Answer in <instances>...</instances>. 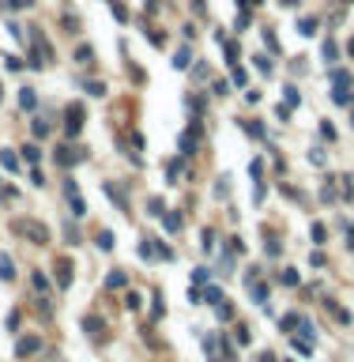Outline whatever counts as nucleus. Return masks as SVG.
<instances>
[{
	"instance_id": "7",
	"label": "nucleus",
	"mask_w": 354,
	"mask_h": 362,
	"mask_svg": "<svg viewBox=\"0 0 354 362\" xmlns=\"http://www.w3.org/2000/svg\"><path fill=\"white\" fill-rule=\"evenodd\" d=\"M38 347H42V343H38L34 336H27V340H19V343H15V351H19V355H34Z\"/></svg>"
},
{
	"instance_id": "21",
	"label": "nucleus",
	"mask_w": 354,
	"mask_h": 362,
	"mask_svg": "<svg viewBox=\"0 0 354 362\" xmlns=\"http://www.w3.org/2000/svg\"><path fill=\"white\" fill-rule=\"evenodd\" d=\"M283 283H286V287H294V283H298V272H294V268H286V272H283Z\"/></svg>"
},
{
	"instance_id": "26",
	"label": "nucleus",
	"mask_w": 354,
	"mask_h": 362,
	"mask_svg": "<svg viewBox=\"0 0 354 362\" xmlns=\"http://www.w3.org/2000/svg\"><path fill=\"white\" fill-rule=\"evenodd\" d=\"M192 279H196V283H207V279H211V272H207V268H196V275H192Z\"/></svg>"
},
{
	"instance_id": "10",
	"label": "nucleus",
	"mask_w": 354,
	"mask_h": 362,
	"mask_svg": "<svg viewBox=\"0 0 354 362\" xmlns=\"http://www.w3.org/2000/svg\"><path fill=\"white\" fill-rule=\"evenodd\" d=\"M324 238H328L324 223H313V242H317V246H324Z\"/></svg>"
},
{
	"instance_id": "3",
	"label": "nucleus",
	"mask_w": 354,
	"mask_h": 362,
	"mask_svg": "<svg viewBox=\"0 0 354 362\" xmlns=\"http://www.w3.org/2000/svg\"><path fill=\"white\" fill-rule=\"evenodd\" d=\"M64 192H68V208H72V215H75V219L87 215V204L79 200V192H75V181H64Z\"/></svg>"
},
{
	"instance_id": "12",
	"label": "nucleus",
	"mask_w": 354,
	"mask_h": 362,
	"mask_svg": "<svg viewBox=\"0 0 354 362\" xmlns=\"http://www.w3.org/2000/svg\"><path fill=\"white\" fill-rule=\"evenodd\" d=\"M253 298L256 302H268V287H264V283H253Z\"/></svg>"
},
{
	"instance_id": "2",
	"label": "nucleus",
	"mask_w": 354,
	"mask_h": 362,
	"mask_svg": "<svg viewBox=\"0 0 354 362\" xmlns=\"http://www.w3.org/2000/svg\"><path fill=\"white\" fill-rule=\"evenodd\" d=\"M64 117H68V121H64V129H68V136H75V132L83 129V106H79V102H72L68 110H64Z\"/></svg>"
},
{
	"instance_id": "11",
	"label": "nucleus",
	"mask_w": 354,
	"mask_h": 362,
	"mask_svg": "<svg viewBox=\"0 0 354 362\" xmlns=\"http://www.w3.org/2000/svg\"><path fill=\"white\" fill-rule=\"evenodd\" d=\"M173 68H188V49H177V53H173Z\"/></svg>"
},
{
	"instance_id": "13",
	"label": "nucleus",
	"mask_w": 354,
	"mask_h": 362,
	"mask_svg": "<svg viewBox=\"0 0 354 362\" xmlns=\"http://www.w3.org/2000/svg\"><path fill=\"white\" fill-rule=\"evenodd\" d=\"M12 261H8V257H0V279H12Z\"/></svg>"
},
{
	"instance_id": "9",
	"label": "nucleus",
	"mask_w": 354,
	"mask_h": 362,
	"mask_svg": "<svg viewBox=\"0 0 354 362\" xmlns=\"http://www.w3.org/2000/svg\"><path fill=\"white\" fill-rule=\"evenodd\" d=\"M34 102H38V98H34V91H30V87H23V91H19V106H23V110H30Z\"/></svg>"
},
{
	"instance_id": "24",
	"label": "nucleus",
	"mask_w": 354,
	"mask_h": 362,
	"mask_svg": "<svg viewBox=\"0 0 354 362\" xmlns=\"http://www.w3.org/2000/svg\"><path fill=\"white\" fill-rule=\"evenodd\" d=\"M0 159H4V166H8V170H15V166H19V162H15V155H12V151H4Z\"/></svg>"
},
{
	"instance_id": "6",
	"label": "nucleus",
	"mask_w": 354,
	"mask_h": 362,
	"mask_svg": "<svg viewBox=\"0 0 354 362\" xmlns=\"http://www.w3.org/2000/svg\"><path fill=\"white\" fill-rule=\"evenodd\" d=\"M57 279H60V287H68V283H72V261H68V257H60V261H57Z\"/></svg>"
},
{
	"instance_id": "16",
	"label": "nucleus",
	"mask_w": 354,
	"mask_h": 362,
	"mask_svg": "<svg viewBox=\"0 0 354 362\" xmlns=\"http://www.w3.org/2000/svg\"><path fill=\"white\" fill-rule=\"evenodd\" d=\"M324 57L335 60V57H339V45H335V42H324Z\"/></svg>"
},
{
	"instance_id": "15",
	"label": "nucleus",
	"mask_w": 354,
	"mask_h": 362,
	"mask_svg": "<svg viewBox=\"0 0 354 362\" xmlns=\"http://www.w3.org/2000/svg\"><path fill=\"white\" fill-rule=\"evenodd\" d=\"M298 27H301V34H317V19H301Z\"/></svg>"
},
{
	"instance_id": "25",
	"label": "nucleus",
	"mask_w": 354,
	"mask_h": 362,
	"mask_svg": "<svg viewBox=\"0 0 354 362\" xmlns=\"http://www.w3.org/2000/svg\"><path fill=\"white\" fill-rule=\"evenodd\" d=\"M181 227V215H166V230H177Z\"/></svg>"
},
{
	"instance_id": "17",
	"label": "nucleus",
	"mask_w": 354,
	"mask_h": 362,
	"mask_svg": "<svg viewBox=\"0 0 354 362\" xmlns=\"http://www.w3.org/2000/svg\"><path fill=\"white\" fill-rule=\"evenodd\" d=\"M200 242H204V249L211 253V249H215V234H211V230H204V234H200Z\"/></svg>"
},
{
	"instance_id": "22",
	"label": "nucleus",
	"mask_w": 354,
	"mask_h": 362,
	"mask_svg": "<svg viewBox=\"0 0 354 362\" xmlns=\"http://www.w3.org/2000/svg\"><path fill=\"white\" fill-rule=\"evenodd\" d=\"M207 302H211V305H223V294H219L215 287H207Z\"/></svg>"
},
{
	"instance_id": "19",
	"label": "nucleus",
	"mask_w": 354,
	"mask_h": 362,
	"mask_svg": "<svg viewBox=\"0 0 354 362\" xmlns=\"http://www.w3.org/2000/svg\"><path fill=\"white\" fill-rule=\"evenodd\" d=\"M75 60H79V64H91V60H94V53H91V49H79V53H75Z\"/></svg>"
},
{
	"instance_id": "23",
	"label": "nucleus",
	"mask_w": 354,
	"mask_h": 362,
	"mask_svg": "<svg viewBox=\"0 0 354 362\" xmlns=\"http://www.w3.org/2000/svg\"><path fill=\"white\" fill-rule=\"evenodd\" d=\"M256 68H260V72H271V60L260 53V57H256Z\"/></svg>"
},
{
	"instance_id": "28",
	"label": "nucleus",
	"mask_w": 354,
	"mask_h": 362,
	"mask_svg": "<svg viewBox=\"0 0 354 362\" xmlns=\"http://www.w3.org/2000/svg\"><path fill=\"white\" fill-rule=\"evenodd\" d=\"M260 362H275V359H271V355H260Z\"/></svg>"
},
{
	"instance_id": "14",
	"label": "nucleus",
	"mask_w": 354,
	"mask_h": 362,
	"mask_svg": "<svg viewBox=\"0 0 354 362\" xmlns=\"http://www.w3.org/2000/svg\"><path fill=\"white\" fill-rule=\"evenodd\" d=\"M98 249H113V234H110V230L98 234Z\"/></svg>"
},
{
	"instance_id": "20",
	"label": "nucleus",
	"mask_w": 354,
	"mask_h": 362,
	"mask_svg": "<svg viewBox=\"0 0 354 362\" xmlns=\"http://www.w3.org/2000/svg\"><path fill=\"white\" fill-rule=\"evenodd\" d=\"M23 155H27V162H38V147L27 144V147H23Z\"/></svg>"
},
{
	"instance_id": "27",
	"label": "nucleus",
	"mask_w": 354,
	"mask_h": 362,
	"mask_svg": "<svg viewBox=\"0 0 354 362\" xmlns=\"http://www.w3.org/2000/svg\"><path fill=\"white\" fill-rule=\"evenodd\" d=\"M30 0H8V8H27Z\"/></svg>"
},
{
	"instance_id": "1",
	"label": "nucleus",
	"mask_w": 354,
	"mask_h": 362,
	"mask_svg": "<svg viewBox=\"0 0 354 362\" xmlns=\"http://www.w3.org/2000/svg\"><path fill=\"white\" fill-rule=\"evenodd\" d=\"M15 230L27 234V238H34L38 246H45V242H49V230H45L42 223H34V219H15Z\"/></svg>"
},
{
	"instance_id": "18",
	"label": "nucleus",
	"mask_w": 354,
	"mask_h": 362,
	"mask_svg": "<svg viewBox=\"0 0 354 362\" xmlns=\"http://www.w3.org/2000/svg\"><path fill=\"white\" fill-rule=\"evenodd\" d=\"M106 283H110V287H125V272H113L110 279H106Z\"/></svg>"
},
{
	"instance_id": "5",
	"label": "nucleus",
	"mask_w": 354,
	"mask_h": 362,
	"mask_svg": "<svg viewBox=\"0 0 354 362\" xmlns=\"http://www.w3.org/2000/svg\"><path fill=\"white\" fill-rule=\"evenodd\" d=\"M196 140H200V129H196V125L181 132V151H185V155H192V147H196Z\"/></svg>"
},
{
	"instance_id": "4",
	"label": "nucleus",
	"mask_w": 354,
	"mask_h": 362,
	"mask_svg": "<svg viewBox=\"0 0 354 362\" xmlns=\"http://www.w3.org/2000/svg\"><path fill=\"white\" fill-rule=\"evenodd\" d=\"M83 328H87V336H91V340H106V324H102V317H94V313H91V317H83Z\"/></svg>"
},
{
	"instance_id": "8",
	"label": "nucleus",
	"mask_w": 354,
	"mask_h": 362,
	"mask_svg": "<svg viewBox=\"0 0 354 362\" xmlns=\"http://www.w3.org/2000/svg\"><path fill=\"white\" fill-rule=\"evenodd\" d=\"M332 83H335V91H347L351 87V76L343 72V68H335V72H332Z\"/></svg>"
}]
</instances>
